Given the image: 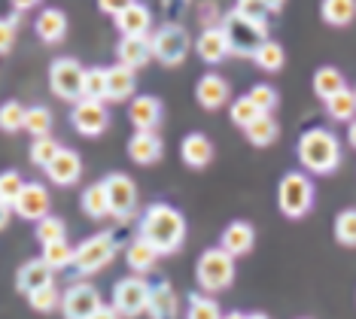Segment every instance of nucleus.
<instances>
[{
	"label": "nucleus",
	"instance_id": "f257e3e1",
	"mask_svg": "<svg viewBox=\"0 0 356 319\" xmlns=\"http://www.w3.org/2000/svg\"><path fill=\"white\" fill-rule=\"evenodd\" d=\"M140 237L156 247L159 256H171L186 240V219L183 213L165 201H156L140 216Z\"/></svg>",
	"mask_w": 356,
	"mask_h": 319
},
{
	"label": "nucleus",
	"instance_id": "f03ea898",
	"mask_svg": "<svg viewBox=\"0 0 356 319\" xmlns=\"http://www.w3.org/2000/svg\"><path fill=\"white\" fill-rule=\"evenodd\" d=\"M296 155H298V165H302L307 174H320V177H329L341 167V140L335 137V131L329 128H307L302 137H298V146H296Z\"/></svg>",
	"mask_w": 356,
	"mask_h": 319
},
{
	"label": "nucleus",
	"instance_id": "7ed1b4c3",
	"mask_svg": "<svg viewBox=\"0 0 356 319\" xmlns=\"http://www.w3.org/2000/svg\"><path fill=\"white\" fill-rule=\"evenodd\" d=\"M195 280L204 292H222L234 283V256H229L222 247H210L198 256Z\"/></svg>",
	"mask_w": 356,
	"mask_h": 319
},
{
	"label": "nucleus",
	"instance_id": "20e7f679",
	"mask_svg": "<svg viewBox=\"0 0 356 319\" xmlns=\"http://www.w3.org/2000/svg\"><path fill=\"white\" fill-rule=\"evenodd\" d=\"M220 28H222L225 40H229L232 55H241V58H253L256 49L268 40V24H253V22L241 19L234 10L229 15H222Z\"/></svg>",
	"mask_w": 356,
	"mask_h": 319
},
{
	"label": "nucleus",
	"instance_id": "39448f33",
	"mask_svg": "<svg viewBox=\"0 0 356 319\" xmlns=\"http://www.w3.org/2000/svg\"><path fill=\"white\" fill-rule=\"evenodd\" d=\"M277 207L286 219H302L314 207V179L307 174H286L277 186Z\"/></svg>",
	"mask_w": 356,
	"mask_h": 319
},
{
	"label": "nucleus",
	"instance_id": "423d86ee",
	"mask_svg": "<svg viewBox=\"0 0 356 319\" xmlns=\"http://www.w3.org/2000/svg\"><path fill=\"white\" fill-rule=\"evenodd\" d=\"M149 298H152V286L143 280L140 274L122 277L113 286V307L122 313V319H134L149 310Z\"/></svg>",
	"mask_w": 356,
	"mask_h": 319
},
{
	"label": "nucleus",
	"instance_id": "0eeeda50",
	"mask_svg": "<svg viewBox=\"0 0 356 319\" xmlns=\"http://www.w3.org/2000/svg\"><path fill=\"white\" fill-rule=\"evenodd\" d=\"M189 46H192V37L183 24H165V28H159L152 34V55L165 67L183 64L186 55H189Z\"/></svg>",
	"mask_w": 356,
	"mask_h": 319
},
{
	"label": "nucleus",
	"instance_id": "6e6552de",
	"mask_svg": "<svg viewBox=\"0 0 356 319\" xmlns=\"http://www.w3.org/2000/svg\"><path fill=\"white\" fill-rule=\"evenodd\" d=\"M113 259H116V237L113 234H95V237H88V240H83L76 247L74 268H76V274L88 277V274L104 271Z\"/></svg>",
	"mask_w": 356,
	"mask_h": 319
},
{
	"label": "nucleus",
	"instance_id": "1a4fd4ad",
	"mask_svg": "<svg viewBox=\"0 0 356 319\" xmlns=\"http://www.w3.org/2000/svg\"><path fill=\"white\" fill-rule=\"evenodd\" d=\"M86 67L76 58H55L49 67V88L61 101H83Z\"/></svg>",
	"mask_w": 356,
	"mask_h": 319
},
{
	"label": "nucleus",
	"instance_id": "9d476101",
	"mask_svg": "<svg viewBox=\"0 0 356 319\" xmlns=\"http://www.w3.org/2000/svg\"><path fill=\"white\" fill-rule=\"evenodd\" d=\"M104 189H107V201H110V216L119 222H128L137 210V186L131 177L125 174H110L104 179Z\"/></svg>",
	"mask_w": 356,
	"mask_h": 319
},
{
	"label": "nucleus",
	"instance_id": "9b49d317",
	"mask_svg": "<svg viewBox=\"0 0 356 319\" xmlns=\"http://www.w3.org/2000/svg\"><path fill=\"white\" fill-rule=\"evenodd\" d=\"M104 307L101 292L92 283H74L61 298V313L64 319H92Z\"/></svg>",
	"mask_w": 356,
	"mask_h": 319
},
{
	"label": "nucleus",
	"instance_id": "f8f14e48",
	"mask_svg": "<svg viewBox=\"0 0 356 319\" xmlns=\"http://www.w3.org/2000/svg\"><path fill=\"white\" fill-rule=\"evenodd\" d=\"M70 125H74V131L83 137H98L107 131L110 116H107V110H104L101 101H86L83 97V101H76L74 110H70Z\"/></svg>",
	"mask_w": 356,
	"mask_h": 319
},
{
	"label": "nucleus",
	"instance_id": "ddd939ff",
	"mask_svg": "<svg viewBox=\"0 0 356 319\" xmlns=\"http://www.w3.org/2000/svg\"><path fill=\"white\" fill-rule=\"evenodd\" d=\"M49 189H46L43 183H25V189H22L19 201L13 204V210L19 213L22 219H28V222H40V219L49 216Z\"/></svg>",
	"mask_w": 356,
	"mask_h": 319
},
{
	"label": "nucleus",
	"instance_id": "4468645a",
	"mask_svg": "<svg viewBox=\"0 0 356 319\" xmlns=\"http://www.w3.org/2000/svg\"><path fill=\"white\" fill-rule=\"evenodd\" d=\"M161 116H165V106L152 95L134 97L131 106H128V119H131L134 131H156L161 125Z\"/></svg>",
	"mask_w": 356,
	"mask_h": 319
},
{
	"label": "nucleus",
	"instance_id": "2eb2a0df",
	"mask_svg": "<svg viewBox=\"0 0 356 319\" xmlns=\"http://www.w3.org/2000/svg\"><path fill=\"white\" fill-rule=\"evenodd\" d=\"M161 152H165V143H161V137L156 131H134L131 140H128V158L134 161V165H156L161 158Z\"/></svg>",
	"mask_w": 356,
	"mask_h": 319
},
{
	"label": "nucleus",
	"instance_id": "dca6fc26",
	"mask_svg": "<svg viewBox=\"0 0 356 319\" xmlns=\"http://www.w3.org/2000/svg\"><path fill=\"white\" fill-rule=\"evenodd\" d=\"M116 58L128 70L147 67V64L156 58V55H152V37H122L116 46Z\"/></svg>",
	"mask_w": 356,
	"mask_h": 319
},
{
	"label": "nucleus",
	"instance_id": "f3484780",
	"mask_svg": "<svg viewBox=\"0 0 356 319\" xmlns=\"http://www.w3.org/2000/svg\"><path fill=\"white\" fill-rule=\"evenodd\" d=\"M52 277H55V271L43 259H31L19 268V274H15V289H19L22 295H34L43 286H52Z\"/></svg>",
	"mask_w": 356,
	"mask_h": 319
},
{
	"label": "nucleus",
	"instance_id": "a211bd4d",
	"mask_svg": "<svg viewBox=\"0 0 356 319\" xmlns=\"http://www.w3.org/2000/svg\"><path fill=\"white\" fill-rule=\"evenodd\" d=\"M232 97L229 83L220 76V73H204L195 85V101L204 106V110H220L225 106V101Z\"/></svg>",
	"mask_w": 356,
	"mask_h": 319
},
{
	"label": "nucleus",
	"instance_id": "6ab92c4d",
	"mask_svg": "<svg viewBox=\"0 0 356 319\" xmlns=\"http://www.w3.org/2000/svg\"><path fill=\"white\" fill-rule=\"evenodd\" d=\"M46 177H49V183L67 189V186L79 183V177H83V161H79V155L74 149H61L52 165L46 167Z\"/></svg>",
	"mask_w": 356,
	"mask_h": 319
},
{
	"label": "nucleus",
	"instance_id": "aec40b11",
	"mask_svg": "<svg viewBox=\"0 0 356 319\" xmlns=\"http://www.w3.org/2000/svg\"><path fill=\"white\" fill-rule=\"evenodd\" d=\"M195 52L204 64H222L225 58H229L232 49H229V40H225L222 28H204L201 31L198 40H195Z\"/></svg>",
	"mask_w": 356,
	"mask_h": 319
},
{
	"label": "nucleus",
	"instance_id": "412c9836",
	"mask_svg": "<svg viewBox=\"0 0 356 319\" xmlns=\"http://www.w3.org/2000/svg\"><path fill=\"white\" fill-rule=\"evenodd\" d=\"M253 243H256V231H253V225H250V222H244V219L225 225V231L220 237V247L229 252V256H234V259L247 256V252L253 250Z\"/></svg>",
	"mask_w": 356,
	"mask_h": 319
},
{
	"label": "nucleus",
	"instance_id": "4be33fe9",
	"mask_svg": "<svg viewBox=\"0 0 356 319\" xmlns=\"http://www.w3.org/2000/svg\"><path fill=\"white\" fill-rule=\"evenodd\" d=\"M180 158L186 161L189 167H207L210 161H213V143H210V137H204L201 131H192V134L183 137L180 143Z\"/></svg>",
	"mask_w": 356,
	"mask_h": 319
},
{
	"label": "nucleus",
	"instance_id": "5701e85b",
	"mask_svg": "<svg viewBox=\"0 0 356 319\" xmlns=\"http://www.w3.org/2000/svg\"><path fill=\"white\" fill-rule=\"evenodd\" d=\"M113 22H116V28H119V34H122V37H149L152 13L143 3H137V0H134V3L128 6L125 13H119Z\"/></svg>",
	"mask_w": 356,
	"mask_h": 319
},
{
	"label": "nucleus",
	"instance_id": "b1692460",
	"mask_svg": "<svg viewBox=\"0 0 356 319\" xmlns=\"http://www.w3.org/2000/svg\"><path fill=\"white\" fill-rule=\"evenodd\" d=\"M34 28H37V37L43 40V43H61L64 37H67V15H64L58 6H49V10H43L37 15V22H34Z\"/></svg>",
	"mask_w": 356,
	"mask_h": 319
},
{
	"label": "nucleus",
	"instance_id": "393cba45",
	"mask_svg": "<svg viewBox=\"0 0 356 319\" xmlns=\"http://www.w3.org/2000/svg\"><path fill=\"white\" fill-rule=\"evenodd\" d=\"M134 88H137L134 70L122 67V64L107 67V101L110 104H122L128 97H134Z\"/></svg>",
	"mask_w": 356,
	"mask_h": 319
},
{
	"label": "nucleus",
	"instance_id": "a878e982",
	"mask_svg": "<svg viewBox=\"0 0 356 319\" xmlns=\"http://www.w3.org/2000/svg\"><path fill=\"white\" fill-rule=\"evenodd\" d=\"M125 259H128V268H131L134 274H147V271H152V265L159 261V252H156V247H152V243H147L140 234H137L134 240L128 243Z\"/></svg>",
	"mask_w": 356,
	"mask_h": 319
},
{
	"label": "nucleus",
	"instance_id": "bb28decb",
	"mask_svg": "<svg viewBox=\"0 0 356 319\" xmlns=\"http://www.w3.org/2000/svg\"><path fill=\"white\" fill-rule=\"evenodd\" d=\"M320 19L329 28H347L356 19V0H323L320 3Z\"/></svg>",
	"mask_w": 356,
	"mask_h": 319
},
{
	"label": "nucleus",
	"instance_id": "cd10ccee",
	"mask_svg": "<svg viewBox=\"0 0 356 319\" xmlns=\"http://www.w3.org/2000/svg\"><path fill=\"white\" fill-rule=\"evenodd\" d=\"M344 88H347V79L338 67H320L317 73H314V95H317L323 104H326L332 95L344 92Z\"/></svg>",
	"mask_w": 356,
	"mask_h": 319
},
{
	"label": "nucleus",
	"instance_id": "c85d7f7f",
	"mask_svg": "<svg viewBox=\"0 0 356 319\" xmlns=\"http://www.w3.org/2000/svg\"><path fill=\"white\" fill-rule=\"evenodd\" d=\"M79 207H83V213H86L88 219L110 216V201H107V189H104V179H101V183H92L83 192V198H79Z\"/></svg>",
	"mask_w": 356,
	"mask_h": 319
},
{
	"label": "nucleus",
	"instance_id": "c756f323",
	"mask_svg": "<svg viewBox=\"0 0 356 319\" xmlns=\"http://www.w3.org/2000/svg\"><path fill=\"white\" fill-rule=\"evenodd\" d=\"M247 140L253 143V146H259V149H265V146H271L274 140H277V134H280V125H277V119L271 116V113H262L253 125H250L247 131Z\"/></svg>",
	"mask_w": 356,
	"mask_h": 319
},
{
	"label": "nucleus",
	"instance_id": "7c9ffc66",
	"mask_svg": "<svg viewBox=\"0 0 356 319\" xmlns=\"http://www.w3.org/2000/svg\"><path fill=\"white\" fill-rule=\"evenodd\" d=\"M147 313L152 319H174V313H177V295H174V289L168 283L152 286V298H149V310H147Z\"/></svg>",
	"mask_w": 356,
	"mask_h": 319
},
{
	"label": "nucleus",
	"instance_id": "2f4dec72",
	"mask_svg": "<svg viewBox=\"0 0 356 319\" xmlns=\"http://www.w3.org/2000/svg\"><path fill=\"white\" fill-rule=\"evenodd\" d=\"M326 113L332 122H353L356 119V92L344 88V92L332 95L326 101Z\"/></svg>",
	"mask_w": 356,
	"mask_h": 319
},
{
	"label": "nucleus",
	"instance_id": "473e14b6",
	"mask_svg": "<svg viewBox=\"0 0 356 319\" xmlns=\"http://www.w3.org/2000/svg\"><path fill=\"white\" fill-rule=\"evenodd\" d=\"M253 61H256V67H259V70H265V73H277L283 64H286V52H283V46L277 43V40H265V43L256 49Z\"/></svg>",
	"mask_w": 356,
	"mask_h": 319
},
{
	"label": "nucleus",
	"instance_id": "72a5a7b5",
	"mask_svg": "<svg viewBox=\"0 0 356 319\" xmlns=\"http://www.w3.org/2000/svg\"><path fill=\"white\" fill-rule=\"evenodd\" d=\"M74 256H76V250L70 247L67 240H58V243H49V247H43V259L46 265L52 268V271H64V268H70L74 265Z\"/></svg>",
	"mask_w": 356,
	"mask_h": 319
},
{
	"label": "nucleus",
	"instance_id": "f704fd0d",
	"mask_svg": "<svg viewBox=\"0 0 356 319\" xmlns=\"http://www.w3.org/2000/svg\"><path fill=\"white\" fill-rule=\"evenodd\" d=\"M83 97L86 101H107V67H86Z\"/></svg>",
	"mask_w": 356,
	"mask_h": 319
},
{
	"label": "nucleus",
	"instance_id": "c9c22d12",
	"mask_svg": "<svg viewBox=\"0 0 356 319\" xmlns=\"http://www.w3.org/2000/svg\"><path fill=\"white\" fill-rule=\"evenodd\" d=\"M229 116H232V125H238L241 131H247L259 116H262V113H259V106L250 101V95H244V97H238V101H232Z\"/></svg>",
	"mask_w": 356,
	"mask_h": 319
},
{
	"label": "nucleus",
	"instance_id": "e433bc0d",
	"mask_svg": "<svg viewBox=\"0 0 356 319\" xmlns=\"http://www.w3.org/2000/svg\"><path fill=\"white\" fill-rule=\"evenodd\" d=\"M335 240L347 250L356 247V207H347L335 216Z\"/></svg>",
	"mask_w": 356,
	"mask_h": 319
},
{
	"label": "nucleus",
	"instance_id": "4c0bfd02",
	"mask_svg": "<svg viewBox=\"0 0 356 319\" xmlns=\"http://www.w3.org/2000/svg\"><path fill=\"white\" fill-rule=\"evenodd\" d=\"M25 131L31 137H49L52 131V113L49 106H31V110L25 113Z\"/></svg>",
	"mask_w": 356,
	"mask_h": 319
},
{
	"label": "nucleus",
	"instance_id": "58836bf2",
	"mask_svg": "<svg viewBox=\"0 0 356 319\" xmlns=\"http://www.w3.org/2000/svg\"><path fill=\"white\" fill-rule=\"evenodd\" d=\"M64 149V146H58V140L55 137H37L34 143H31V161H34L37 167H49L55 161V155H58Z\"/></svg>",
	"mask_w": 356,
	"mask_h": 319
},
{
	"label": "nucleus",
	"instance_id": "ea45409f",
	"mask_svg": "<svg viewBox=\"0 0 356 319\" xmlns=\"http://www.w3.org/2000/svg\"><path fill=\"white\" fill-rule=\"evenodd\" d=\"M25 106L19 101H6L0 104V131L6 134H15V131H25Z\"/></svg>",
	"mask_w": 356,
	"mask_h": 319
},
{
	"label": "nucleus",
	"instance_id": "a19ab883",
	"mask_svg": "<svg viewBox=\"0 0 356 319\" xmlns=\"http://www.w3.org/2000/svg\"><path fill=\"white\" fill-rule=\"evenodd\" d=\"M37 240L43 243V247H49V243H58V240H67V228L58 216H46L37 222Z\"/></svg>",
	"mask_w": 356,
	"mask_h": 319
},
{
	"label": "nucleus",
	"instance_id": "79ce46f5",
	"mask_svg": "<svg viewBox=\"0 0 356 319\" xmlns=\"http://www.w3.org/2000/svg\"><path fill=\"white\" fill-rule=\"evenodd\" d=\"M186 319H222V310L213 298H207V295H189Z\"/></svg>",
	"mask_w": 356,
	"mask_h": 319
},
{
	"label": "nucleus",
	"instance_id": "37998d69",
	"mask_svg": "<svg viewBox=\"0 0 356 319\" xmlns=\"http://www.w3.org/2000/svg\"><path fill=\"white\" fill-rule=\"evenodd\" d=\"M247 95H250V101L259 106V113H274V110H277V104H280L277 88L268 85V83H256Z\"/></svg>",
	"mask_w": 356,
	"mask_h": 319
},
{
	"label": "nucleus",
	"instance_id": "c03bdc74",
	"mask_svg": "<svg viewBox=\"0 0 356 319\" xmlns=\"http://www.w3.org/2000/svg\"><path fill=\"white\" fill-rule=\"evenodd\" d=\"M234 13H238L241 19L253 22V24H268V15H271V10L265 6V0H238V3H234Z\"/></svg>",
	"mask_w": 356,
	"mask_h": 319
},
{
	"label": "nucleus",
	"instance_id": "a18cd8bd",
	"mask_svg": "<svg viewBox=\"0 0 356 319\" xmlns=\"http://www.w3.org/2000/svg\"><path fill=\"white\" fill-rule=\"evenodd\" d=\"M61 292L55 289V283L52 286H43L40 292H34V295H28V301H31V307L37 310V313H49V310H55V307H61Z\"/></svg>",
	"mask_w": 356,
	"mask_h": 319
},
{
	"label": "nucleus",
	"instance_id": "49530a36",
	"mask_svg": "<svg viewBox=\"0 0 356 319\" xmlns=\"http://www.w3.org/2000/svg\"><path fill=\"white\" fill-rule=\"evenodd\" d=\"M22 189H25V179L15 174V170H3V174H0V198L10 204V207L19 201Z\"/></svg>",
	"mask_w": 356,
	"mask_h": 319
},
{
	"label": "nucleus",
	"instance_id": "de8ad7c7",
	"mask_svg": "<svg viewBox=\"0 0 356 319\" xmlns=\"http://www.w3.org/2000/svg\"><path fill=\"white\" fill-rule=\"evenodd\" d=\"M15 43V19H0V55H6Z\"/></svg>",
	"mask_w": 356,
	"mask_h": 319
},
{
	"label": "nucleus",
	"instance_id": "09e8293b",
	"mask_svg": "<svg viewBox=\"0 0 356 319\" xmlns=\"http://www.w3.org/2000/svg\"><path fill=\"white\" fill-rule=\"evenodd\" d=\"M131 3H134V0H98V10L116 19V15H119V13H125Z\"/></svg>",
	"mask_w": 356,
	"mask_h": 319
},
{
	"label": "nucleus",
	"instance_id": "8fccbe9b",
	"mask_svg": "<svg viewBox=\"0 0 356 319\" xmlns=\"http://www.w3.org/2000/svg\"><path fill=\"white\" fill-rule=\"evenodd\" d=\"M213 19H216V3L213 0H204V6H201V22H204L207 28H220Z\"/></svg>",
	"mask_w": 356,
	"mask_h": 319
},
{
	"label": "nucleus",
	"instance_id": "3c124183",
	"mask_svg": "<svg viewBox=\"0 0 356 319\" xmlns=\"http://www.w3.org/2000/svg\"><path fill=\"white\" fill-rule=\"evenodd\" d=\"M92 319H122V313H119V310H116V307L104 304V307H101V310H98V313H95Z\"/></svg>",
	"mask_w": 356,
	"mask_h": 319
},
{
	"label": "nucleus",
	"instance_id": "603ef678",
	"mask_svg": "<svg viewBox=\"0 0 356 319\" xmlns=\"http://www.w3.org/2000/svg\"><path fill=\"white\" fill-rule=\"evenodd\" d=\"M10 3H13L19 13H25V10H34V6L40 3V0H10Z\"/></svg>",
	"mask_w": 356,
	"mask_h": 319
},
{
	"label": "nucleus",
	"instance_id": "864d4df0",
	"mask_svg": "<svg viewBox=\"0 0 356 319\" xmlns=\"http://www.w3.org/2000/svg\"><path fill=\"white\" fill-rule=\"evenodd\" d=\"M10 222V204L0 198V231H3V225Z\"/></svg>",
	"mask_w": 356,
	"mask_h": 319
},
{
	"label": "nucleus",
	"instance_id": "5fc2aeb1",
	"mask_svg": "<svg viewBox=\"0 0 356 319\" xmlns=\"http://www.w3.org/2000/svg\"><path fill=\"white\" fill-rule=\"evenodd\" d=\"M347 143H350L353 149H356V119L350 122V125H347Z\"/></svg>",
	"mask_w": 356,
	"mask_h": 319
},
{
	"label": "nucleus",
	"instance_id": "6e6d98bb",
	"mask_svg": "<svg viewBox=\"0 0 356 319\" xmlns=\"http://www.w3.org/2000/svg\"><path fill=\"white\" fill-rule=\"evenodd\" d=\"M283 3H286V0H265V6H268L271 13H280V10H283Z\"/></svg>",
	"mask_w": 356,
	"mask_h": 319
},
{
	"label": "nucleus",
	"instance_id": "4d7b16f0",
	"mask_svg": "<svg viewBox=\"0 0 356 319\" xmlns=\"http://www.w3.org/2000/svg\"><path fill=\"white\" fill-rule=\"evenodd\" d=\"M165 3H168V10H180V6H186L189 0H165Z\"/></svg>",
	"mask_w": 356,
	"mask_h": 319
},
{
	"label": "nucleus",
	"instance_id": "13d9d810",
	"mask_svg": "<svg viewBox=\"0 0 356 319\" xmlns=\"http://www.w3.org/2000/svg\"><path fill=\"white\" fill-rule=\"evenodd\" d=\"M222 319H247V313H241V310H229V313H222Z\"/></svg>",
	"mask_w": 356,
	"mask_h": 319
},
{
	"label": "nucleus",
	"instance_id": "bf43d9fd",
	"mask_svg": "<svg viewBox=\"0 0 356 319\" xmlns=\"http://www.w3.org/2000/svg\"><path fill=\"white\" fill-rule=\"evenodd\" d=\"M247 319H271L268 313H247Z\"/></svg>",
	"mask_w": 356,
	"mask_h": 319
},
{
	"label": "nucleus",
	"instance_id": "052dcab7",
	"mask_svg": "<svg viewBox=\"0 0 356 319\" xmlns=\"http://www.w3.org/2000/svg\"><path fill=\"white\" fill-rule=\"evenodd\" d=\"M353 92H356V88H353Z\"/></svg>",
	"mask_w": 356,
	"mask_h": 319
}]
</instances>
